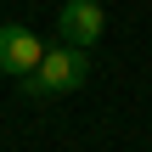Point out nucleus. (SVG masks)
Instances as JSON below:
<instances>
[{"label": "nucleus", "mask_w": 152, "mask_h": 152, "mask_svg": "<svg viewBox=\"0 0 152 152\" xmlns=\"http://www.w3.org/2000/svg\"><path fill=\"white\" fill-rule=\"evenodd\" d=\"M102 28H107V11H102V0H68V6L56 11V34H62V45H79V51H90V45L102 39Z\"/></svg>", "instance_id": "nucleus-2"}, {"label": "nucleus", "mask_w": 152, "mask_h": 152, "mask_svg": "<svg viewBox=\"0 0 152 152\" xmlns=\"http://www.w3.org/2000/svg\"><path fill=\"white\" fill-rule=\"evenodd\" d=\"M45 62V51H39V39L28 34V28H17V23H6L0 28V73H11V79H23V73H34Z\"/></svg>", "instance_id": "nucleus-3"}, {"label": "nucleus", "mask_w": 152, "mask_h": 152, "mask_svg": "<svg viewBox=\"0 0 152 152\" xmlns=\"http://www.w3.org/2000/svg\"><path fill=\"white\" fill-rule=\"evenodd\" d=\"M85 73H90V51H79V45H51L45 62H39L34 73H23L17 85H23V96H68V90L85 85Z\"/></svg>", "instance_id": "nucleus-1"}]
</instances>
